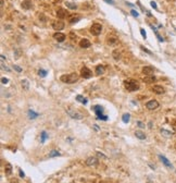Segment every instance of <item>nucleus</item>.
Listing matches in <instances>:
<instances>
[{"mask_svg": "<svg viewBox=\"0 0 176 183\" xmlns=\"http://www.w3.org/2000/svg\"><path fill=\"white\" fill-rule=\"evenodd\" d=\"M122 120H123L124 123H128L129 120H130V114H123V117H122Z\"/></svg>", "mask_w": 176, "mask_h": 183, "instance_id": "25", "label": "nucleus"}, {"mask_svg": "<svg viewBox=\"0 0 176 183\" xmlns=\"http://www.w3.org/2000/svg\"><path fill=\"white\" fill-rule=\"evenodd\" d=\"M130 13H132V15L136 16V18H138V15H139V14H138V12L136 10H132V11H130Z\"/></svg>", "mask_w": 176, "mask_h": 183, "instance_id": "35", "label": "nucleus"}, {"mask_svg": "<svg viewBox=\"0 0 176 183\" xmlns=\"http://www.w3.org/2000/svg\"><path fill=\"white\" fill-rule=\"evenodd\" d=\"M53 38L56 39L57 41H59V43H62V41H64V39H65V35H64L63 33L58 32V33L53 34Z\"/></svg>", "mask_w": 176, "mask_h": 183, "instance_id": "10", "label": "nucleus"}, {"mask_svg": "<svg viewBox=\"0 0 176 183\" xmlns=\"http://www.w3.org/2000/svg\"><path fill=\"white\" fill-rule=\"evenodd\" d=\"M107 3H110V5H114V1L113 0H105Z\"/></svg>", "mask_w": 176, "mask_h": 183, "instance_id": "42", "label": "nucleus"}, {"mask_svg": "<svg viewBox=\"0 0 176 183\" xmlns=\"http://www.w3.org/2000/svg\"><path fill=\"white\" fill-rule=\"evenodd\" d=\"M81 20V16H74V18L70 19V23L71 24H74V23H77L78 21Z\"/></svg>", "mask_w": 176, "mask_h": 183, "instance_id": "31", "label": "nucleus"}, {"mask_svg": "<svg viewBox=\"0 0 176 183\" xmlns=\"http://www.w3.org/2000/svg\"><path fill=\"white\" fill-rule=\"evenodd\" d=\"M98 119H99V120H105H105L108 119V117H107V116H103V114H101V116L98 117Z\"/></svg>", "mask_w": 176, "mask_h": 183, "instance_id": "37", "label": "nucleus"}, {"mask_svg": "<svg viewBox=\"0 0 176 183\" xmlns=\"http://www.w3.org/2000/svg\"><path fill=\"white\" fill-rule=\"evenodd\" d=\"M67 12L65 9L60 8L57 10V16H58L59 19H64V18H67Z\"/></svg>", "mask_w": 176, "mask_h": 183, "instance_id": "9", "label": "nucleus"}, {"mask_svg": "<svg viewBox=\"0 0 176 183\" xmlns=\"http://www.w3.org/2000/svg\"><path fill=\"white\" fill-rule=\"evenodd\" d=\"M152 90L156 94H163L164 92H165V89H164L162 86H160V85H154L152 87Z\"/></svg>", "mask_w": 176, "mask_h": 183, "instance_id": "16", "label": "nucleus"}, {"mask_svg": "<svg viewBox=\"0 0 176 183\" xmlns=\"http://www.w3.org/2000/svg\"><path fill=\"white\" fill-rule=\"evenodd\" d=\"M64 22H62V21L60 20H57V21H53L52 22V27H53V30H56V31H62V30L64 29Z\"/></svg>", "mask_w": 176, "mask_h": 183, "instance_id": "6", "label": "nucleus"}, {"mask_svg": "<svg viewBox=\"0 0 176 183\" xmlns=\"http://www.w3.org/2000/svg\"><path fill=\"white\" fill-rule=\"evenodd\" d=\"M89 32H90V34H91V35H94V36H98V35H100V34H101V32H102L101 24H99V23L92 24V25L90 26Z\"/></svg>", "mask_w": 176, "mask_h": 183, "instance_id": "3", "label": "nucleus"}, {"mask_svg": "<svg viewBox=\"0 0 176 183\" xmlns=\"http://www.w3.org/2000/svg\"><path fill=\"white\" fill-rule=\"evenodd\" d=\"M13 69L15 70L16 72H19V73H20V72H22V69H21V68L19 67V65H15V64H14V65H13Z\"/></svg>", "mask_w": 176, "mask_h": 183, "instance_id": "34", "label": "nucleus"}, {"mask_svg": "<svg viewBox=\"0 0 176 183\" xmlns=\"http://www.w3.org/2000/svg\"><path fill=\"white\" fill-rule=\"evenodd\" d=\"M159 158H160V159L162 160V163H163L167 168H170V169H173V165H172V163H170V161H168L167 158H165L164 156H162V155H160V156H159Z\"/></svg>", "mask_w": 176, "mask_h": 183, "instance_id": "14", "label": "nucleus"}, {"mask_svg": "<svg viewBox=\"0 0 176 183\" xmlns=\"http://www.w3.org/2000/svg\"><path fill=\"white\" fill-rule=\"evenodd\" d=\"M21 5H22V8L25 9V10H29V9L33 7V5H32V1L31 0H24L23 2L21 3Z\"/></svg>", "mask_w": 176, "mask_h": 183, "instance_id": "15", "label": "nucleus"}, {"mask_svg": "<svg viewBox=\"0 0 176 183\" xmlns=\"http://www.w3.org/2000/svg\"><path fill=\"white\" fill-rule=\"evenodd\" d=\"M103 72H105V67H103V65L99 64L96 67V74L101 75V74H103Z\"/></svg>", "mask_w": 176, "mask_h": 183, "instance_id": "19", "label": "nucleus"}, {"mask_svg": "<svg viewBox=\"0 0 176 183\" xmlns=\"http://www.w3.org/2000/svg\"><path fill=\"white\" fill-rule=\"evenodd\" d=\"M20 177L21 178H24V177H25V174H24V172L22 170H20Z\"/></svg>", "mask_w": 176, "mask_h": 183, "instance_id": "43", "label": "nucleus"}, {"mask_svg": "<svg viewBox=\"0 0 176 183\" xmlns=\"http://www.w3.org/2000/svg\"><path fill=\"white\" fill-rule=\"evenodd\" d=\"M94 110H95V112H96V114H97V116L99 117V116H101V114H102L103 108H102L101 106H99V105H97V106H95V107H94Z\"/></svg>", "mask_w": 176, "mask_h": 183, "instance_id": "18", "label": "nucleus"}, {"mask_svg": "<svg viewBox=\"0 0 176 183\" xmlns=\"http://www.w3.org/2000/svg\"><path fill=\"white\" fill-rule=\"evenodd\" d=\"M65 5H67V8L72 9V10H75V9H77V5H75V3H73V2H69V1H67V2H65Z\"/></svg>", "mask_w": 176, "mask_h": 183, "instance_id": "29", "label": "nucleus"}, {"mask_svg": "<svg viewBox=\"0 0 176 183\" xmlns=\"http://www.w3.org/2000/svg\"><path fill=\"white\" fill-rule=\"evenodd\" d=\"M153 72H154V69L152 67H150V65H147V67H145L143 69V73L146 75H152Z\"/></svg>", "mask_w": 176, "mask_h": 183, "instance_id": "12", "label": "nucleus"}, {"mask_svg": "<svg viewBox=\"0 0 176 183\" xmlns=\"http://www.w3.org/2000/svg\"><path fill=\"white\" fill-rule=\"evenodd\" d=\"M150 5H151V7H152V8H154V9H157V8H158V7H157V3L154 2V1H151V2H150Z\"/></svg>", "mask_w": 176, "mask_h": 183, "instance_id": "41", "label": "nucleus"}, {"mask_svg": "<svg viewBox=\"0 0 176 183\" xmlns=\"http://www.w3.org/2000/svg\"><path fill=\"white\" fill-rule=\"evenodd\" d=\"M175 147H176V145H175Z\"/></svg>", "mask_w": 176, "mask_h": 183, "instance_id": "44", "label": "nucleus"}, {"mask_svg": "<svg viewBox=\"0 0 176 183\" xmlns=\"http://www.w3.org/2000/svg\"><path fill=\"white\" fill-rule=\"evenodd\" d=\"M97 156H98V157H101V158H105V159L107 158V157L105 156V155H103V154H101L100 152H97Z\"/></svg>", "mask_w": 176, "mask_h": 183, "instance_id": "39", "label": "nucleus"}, {"mask_svg": "<svg viewBox=\"0 0 176 183\" xmlns=\"http://www.w3.org/2000/svg\"><path fill=\"white\" fill-rule=\"evenodd\" d=\"M38 75L39 76H41V77H45L47 75V71L46 70H43V69H40L38 71Z\"/></svg>", "mask_w": 176, "mask_h": 183, "instance_id": "32", "label": "nucleus"}, {"mask_svg": "<svg viewBox=\"0 0 176 183\" xmlns=\"http://www.w3.org/2000/svg\"><path fill=\"white\" fill-rule=\"evenodd\" d=\"M140 34L143 35V38H146V37H147V35H146V32H145V30H143V29H140Z\"/></svg>", "mask_w": 176, "mask_h": 183, "instance_id": "38", "label": "nucleus"}, {"mask_svg": "<svg viewBox=\"0 0 176 183\" xmlns=\"http://www.w3.org/2000/svg\"><path fill=\"white\" fill-rule=\"evenodd\" d=\"M38 116L39 114L37 112H34L33 110H28V117H29V119H36Z\"/></svg>", "mask_w": 176, "mask_h": 183, "instance_id": "26", "label": "nucleus"}, {"mask_svg": "<svg viewBox=\"0 0 176 183\" xmlns=\"http://www.w3.org/2000/svg\"><path fill=\"white\" fill-rule=\"evenodd\" d=\"M146 107H147V109H149V110H154V109H157L159 107V103L156 100V99H152V100H149L148 103L146 104Z\"/></svg>", "mask_w": 176, "mask_h": 183, "instance_id": "7", "label": "nucleus"}, {"mask_svg": "<svg viewBox=\"0 0 176 183\" xmlns=\"http://www.w3.org/2000/svg\"><path fill=\"white\" fill-rule=\"evenodd\" d=\"M67 114H69L71 118H73V119H76V120H82L83 118H84V116H83L81 112H77V111H74L73 109H70V108H67Z\"/></svg>", "mask_w": 176, "mask_h": 183, "instance_id": "4", "label": "nucleus"}, {"mask_svg": "<svg viewBox=\"0 0 176 183\" xmlns=\"http://www.w3.org/2000/svg\"><path fill=\"white\" fill-rule=\"evenodd\" d=\"M90 46H91V43H90L87 38H83V39H81V41H79V47H81V48H89Z\"/></svg>", "mask_w": 176, "mask_h": 183, "instance_id": "8", "label": "nucleus"}, {"mask_svg": "<svg viewBox=\"0 0 176 183\" xmlns=\"http://www.w3.org/2000/svg\"><path fill=\"white\" fill-rule=\"evenodd\" d=\"M60 80L63 83H67V84H73L78 80V74L77 73H70V74H64L60 77Z\"/></svg>", "mask_w": 176, "mask_h": 183, "instance_id": "1", "label": "nucleus"}, {"mask_svg": "<svg viewBox=\"0 0 176 183\" xmlns=\"http://www.w3.org/2000/svg\"><path fill=\"white\" fill-rule=\"evenodd\" d=\"M5 175H10L11 173H12V166H11L10 163H7V165H5Z\"/></svg>", "mask_w": 176, "mask_h": 183, "instance_id": "20", "label": "nucleus"}, {"mask_svg": "<svg viewBox=\"0 0 176 183\" xmlns=\"http://www.w3.org/2000/svg\"><path fill=\"white\" fill-rule=\"evenodd\" d=\"M60 153L58 152V150H51L50 153H49V155H48V157L49 158H53V157H58V156H60Z\"/></svg>", "mask_w": 176, "mask_h": 183, "instance_id": "24", "label": "nucleus"}, {"mask_svg": "<svg viewBox=\"0 0 176 183\" xmlns=\"http://www.w3.org/2000/svg\"><path fill=\"white\" fill-rule=\"evenodd\" d=\"M81 75H82V77H84V79H89V77L92 76V72L87 67H83L82 69H81Z\"/></svg>", "mask_w": 176, "mask_h": 183, "instance_id": "5", "label": "nucleus"}, {"mask_svg": "<svg viewBox=\"0 0 176 183\" xmlns=\"http://www.w3.org/2000/svg\"><path fill=\"white\" fill-rule=\"evenodd\" d=\"M112 57L114 58L115 60H120L121 59V54L119 50H114V51L112 52Z\"/></svg>", "mask_w": 176, "mask_h": 183, "instance_id": "27", "label": "nucleus"}, {"mask_svg": "<svg viewBox=\"0 0 176 183\" xmlns=\"http://www.w3.org/2000/svg\"><path fill=\"white\" fill-rule=\"evenodd\" d=\"M76 100L81 101V103L84 104V105H86V104H87V99H86V98L83 97L82 95H77V96H76Z\"/></svg>", "mask_w": 176, "mask_h": 183, "instance_id": "28", "label": "nucleus"}, {"mask_svg": "<svg viewBox=\"0 0 176 183\" xmlns=\"http://www.w3.org/2000/svg\"><path fill=\"white\" fill-rule=\"evenodd\" d=\"M107 43H108V45H110V46H113V45L117 44V38L116 37H109Z\"/></svg>", "mask_w": 176, "mask_h": 183, "instance_id": "21", "label": "nucleus"}, {"mask_svg": "<svg viewBox=\"0 0 176 183\" xmlns=\"http://www.w3.org/2000/svg\"><path fill=\"white\" fill-rule=\"evenodd\" d=\"M143 81L145 83H154L157 81V79H156V76H153V75H146L145 77L143 79Z\"/></svg>", "mask_w": 176, "mask_h": 183, "instance_id": "13", "label": "nucleus"}, {"mask_svg": "<svg viewBox=\"0 0 176 183\" xmlns=\"http://www.w3.org/2000/svg\"><path fill=\"white\" fill-rule=\"evenodd\" d=\"M140 48L143 49V51H145V52H147V54H152V52H151L150 50H148V49H146V48H145V47H143V46H141Z\"/></svg>", "mask_w": 176, "mask_h": 183, "instance_id": "36", "label": "nucleus"}, {"mask_svg": "<svg viewBox=\"0 0 176 183\" xmlns=\"http://www.w3.org/2000/svg\"><path fill=\"white\" fill-rule=\"evenodd\" d=\"M40 137H41V138H40V142H41V143H45V142H46V139L48 138V135H47V133H46L45 131H43V132H41Z\"/></svg>", "mask_w": 176, "mask_h": 183, "instance_id": "30", "label": "nucleus"}, {"mask_svg": "<svg viewBox=\"0 0 176 183\" xmlns=\"http://www.w3.org/2000/svg\"><path fill=\"white\" fill-rule=\"evenodd\" d=\"M21 85H22V88H23L24 90H26V92L29 89V82H28L27 80H22L21 81Z\"/></svg>", "mask_w": 176, "mask_h": 183, "instance_id": "17", "label": "nucleus"}, {"mask_svg": "<svg viewBox=\"0 0 176 183\" xmlns=\"http://www.w3.org/2000/svg\"><path fill=\"white\" fill-rule=\"evenodd\" d=\"M124 86L128 92H136V90L139 89V84H138L137 81L134 80H126L124 81Z\"/></svg>", "mask_w": 176, "mask_h": 183, "instance_id": "2", "label": "nucleus"}, {"mask_svg": "<svg viewBox=\"0 0 176 183\" xmlns=\"http://www.w3.org/2000/svg\"><path fill=\"white\" fill-rule=\"evenodd\" d=\"M98 163V159L96 157H89L86 159V165L91 167V166H96Z\"/></svg>", "mask_w": 176, "mask_h": 183, "instance_id": "11", "label": "nucleus"}, {"mask_svg": "<svg viewBox=\"0 0 176 183\" xmlns=\"http://www.w3.org/2000/svg\"><path fill=\"white\" fill-rule=\"evenodd\" d=\"M1 82H2V84H7V83L9 82V80L5 79V77H2V79H1Z\"/></svg>", "mask_w": 176, "mask_h": 183, "instance_id": "40", "label": "nucleus"}, {"mask_svg": "<svg viewBox=\"0 0 176 183\" xmlns=\"http://www.w3.org/2000/svg\"><path fill=\"white\" fill-rule=\"evenodd\" d=\"M160 132H161V134L164 135V136H166V137H170V136H172V135H173V133H172V132L167 131V130H165V129H161Z\"/></svg>", "mask_w": 176, "mask_h": 183, "instance_id": "23", "label": "nucleus"}, {"mask_svg": "<svg viewBox=\"0 0 176 183\" xmlns=\"http://www.w3.org/2000/svg\"><path fill=\"white\" fill-rule=\"evenodd\" d=\"M137 125L139 126L140 129H145V128H146L145 123H143V122H141V121H137Z\"/></svg>", "mask_w": 176, "mask_h": 183, "instance_id": "33", "label": "nucleus"}, {"mask_svg": "<svg viewBox=\"0 0 176 183\" xmlns=\"http://www.w3.org/2000/svg\"><path fill=\"white\" fill-rule=\"evenodd\" d=\"M135 135H136V137H137V138H139V139H146V134L143 133V132H141V131H136L135 132Z\"/></svg>", "mask_w": 176, "mask_h": 183, "instance_id": "22", "label": "nucleus"}]
</instances>
